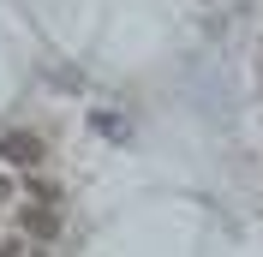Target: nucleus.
Returning a JSON list of instances; mask_svg holds the SVG:
<instances>
[{
  "instance_id": "f257e3e1",
  "label": "nucleus",
  "mask_w": 263,
  "mask_h": 257,
  "mask_svg": "<svg viewBox=\"0 0 263 257\" xmlns=\"http://www.w3.org/2000/svg\"><path fill=\"white\" fill-rule=\"evenodd\" d=\"M0 161L36 168V161H42V138H36V132H6V138H0Z\"/></svg>"
},
{
  "instance_id": "f03ea898",
  "label": "nucleus",
  "mask_w": 263,
  "mask_h": 257,
  "mask_svg": "<svg viewBox=\"0 0 263 257\" xmlns=\"http://www.w3.org/2000/svg\"><path fill=\"white\" fill-rule=\"evenodd\" d=\"M24 227H30V233H42V240H48V233H54V215H48V209H24Z\"/></svg>"
},
{
  "instance_id": "7ed1b4c3",
  "label": "nucleus",
  "mask_w": 263,
  "mask_h": 257,
  "mask_svg": "<svg viewBox=\"0 0 263 257\" xmlns=\"http://www.w3.org/2000/svg\"><path fill=\"white\" fill-rule=\"evenodd\" d=\"M6 192H12V186H6V179H0V197H6Z\"/></svg>"
}]
</instances>
